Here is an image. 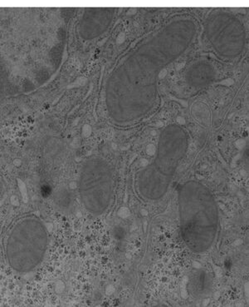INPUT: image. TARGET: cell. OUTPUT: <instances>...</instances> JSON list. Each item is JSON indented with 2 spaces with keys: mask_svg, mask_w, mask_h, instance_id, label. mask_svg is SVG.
Returning <instances> with one entry per match:
<instances>
[{
  "mask_svg": "<svg viewBox=\"0 0 249 307\" xmlns=\"http://www.w3.org/2000/svg\"><path fill=\"white\" fill-rule=\"evenodd\" d=\"M198 30L194 18L175 17L121 60L105 85V102L111 121L130 124L154 110L161 72L187 52Z\"/></svg>",
  "mask_w": 249,
  "mask_h": 307,
  "instance_id": "1",
  "label": "cell"
},
{
  "mask_svg": "<svg viewBox=\"0 0 249 307\" xmlns=\"http://www.w3.org/2000/svg\"><path fill=\"white\" fill-rule=\"evenodd\" d=\"M180 235L185 245L194 253L209 251L219 227L218 205L212 192L203 183L188 181L178 192Z\"/></svg>",
  "mask_w": 249,
  "mask_h": 307,
  "instance_id": "2",
  "label": "cell"
},
{
  "mask_svg": "<svg viewBox=\"0 0 249 307\" xmlns=\"http://www.w3.org/2000/svg\"><path fill=\"white\" fill-rule=\"evenodd\" d=\"M188 147V136L182 126L173 123L161 131L154 160L137 177V191L141 198L155 202L165 195Z\"/></svg>",
  "mask_w": 249,
  "mask_h": 307,
  "instance_id": "3",
  "label": "cell"
},
{
  "mask_svg": "<svg viewBox=\"0 0 249 307\" xmlns=\"http://www.w3.org/2000/svg\"><path fill=\"white\" fill-rule=\"evenodd\" d=\"M47 247L45 224L33 216L23 217L10 230L5 245L7 261L16 272H31L42 263Z\"/></svg>",
  "mask_w": 249,
  "mask_h": 307,
  "instance_id": "4",
  "label": "cell"
},
{
  "mask_svg": "<svg viewBox=\"0 0 249 307\" xmlns=\"http://www.w3.org/2000/svg\"><path fill=\"white\" fill-rule=\"evenodd\" d=\"M114 171L105 159L93 157L83 164L79 179V192L83 206L93 216L107 211L114 196Z\"/></svg>",
  "mask_w": 249,
  "mask_h": 307,
  "instance_id": "5",
  "label": "cell"
},
{
  "mask_svg": "<svg viewBox=\"0 0 249 307\" xmlns=\"http://www.w3.org/2000/svg\"><path fill=\"white\" fill-rule=\"evenodd\" d=\"M204 32L215 54L223 60L238 58L246 46L244 25L237 16L225 10H214L207 17Z\"/></svg>",
  "mask_w": 249,
  "mask_h": 307,
  "instance_id": "6",
  "label": "cell"
},
{
  "mask_svg": "<svg viewBox=\"0 0 249 307\" xmlns=\"http://www.w3.org/2000/svg\"><path fill=\"white\" fill-rule=\"evenodd\" d=\"M116 15L114 9H88L79 22V34L85 40H92L103 34Z\"/></svg>",
  "mask_w": 249,
  "mask_h": 307,
  "instance_id": "7",
  "label": "cell"
},
{
  "mask_svg": "<svg viewBox=\"0 0 249 307\" xmlns=\"http://www.w3.org/2000/svg\"><path fill=\"white\" fill-rule=\"evenodd\" d=\"M185 77L189 87L194 89H199L214 82L217 77V70L209 61L198 60L188 66Z\"/></svg>",
  "mask_w": 249,
  "mask_h": 307,
  "instance_id": "8",
  "label": "cell"
},
{
  "mask_svg": "<svg viewBox=\"0 0 249 307\" xmlns=\"http://www.w3.org/2000/svg\"><path fill=\"white\" fill-rule=\"evenodd\" d=\"M212 277L207 270L195 269L188 278V291L193 297L205 298L211 293Z\"/></svg>",
  "mask_w": 249,
  "mask_h": 307,
  "instance_id": "9",
  "label": "cell"
},
{
  "mask_svg": "<svg viewBox=\"0 0 249 307\" xmlns=\"http://www.w3.org/2000/svg\"><path fill=\"white\" fill-rule=\"evenodd\" d=\"M130 211L129 208L126 207V206L120 207L118 211V216L122 219H126L127 217H130Z\"/></svg>",
  "mask_w": 249,
  "mask_h": 307,
  "instance_id": "10",
  "label": "cell"
},
{
  "mask_svg": "<svg viewBox=\"0 0 249 307\" xmlns=\"http://www.w3.org/2000/svg\"><path fill=\"white\" fill-rule=\"evenodd\" d=\"M5 191V184H4V181H3V177L0 176V197L3 196Z\"/></svg>",
  "mask_w": 249,
  "mask_h": 307,
  "instance_id": "11",
  "label": "cell"
},
{
  "mask_svg": "<svg viewBox=\"0 0 249 307\" xmlns=\"http://www.w3.org/2000/svg\"><path fill=\"white\" fill-rule=\"evenodd\" d=\"M55 289L58 293H61L63 291V289H64V285L62 284V282H58L57 284V286L55 287Z\"/></svg>",
  "mask_w": 249,
  "mask_h": 307,
  "instance_id": "12",
  "label": "cell"
},
{
  "mask_svg": "<svg viewBox=\"0 0 249 307\" xmlns=\"http://www.w3.org/2000/svg\"><path fill=\"white\" fill-rule=\"evenodd\" d=\"M115 292V288L112 285H109L106 288V294L107 295H112Z\"/></svg>",
  "mask_w": 249,
  "mask_h": 307,
  "instance_id": "13",
  "label": "cell"
},
{
  "mask_svg": "<svg viewBox=\"0 0 249 307\" xmlns=\"http://www.w3.org/2000/svg\"><path fill=\"white\" fill-rule=\"evenodd\" d=\"M194 268L195 269H199V268H201V265H200L199 263H198V262H194Z\"/></svg>",
  "mask_w": 249,
  "mask_h": 307,
  "instance_id": "14",
  "label": "cell"
},
{
  "mask_svg": "<svg viewBox=\"0 0 249 307\" xmlns=\"http://www.w3.org/2000/svg\"><path fill=\"white\" fill-rule=\"evenodd\" d=\"M140 212H141V214L143 215V216H147L148 215V211H146V210H144V209H142L141 211H140Z\"/></svg>",
  "mask_w": 249,
  "mask_h": 307,
  "instance_id": "15",
  "label": "cell"
}]
</instances>
